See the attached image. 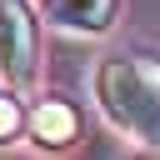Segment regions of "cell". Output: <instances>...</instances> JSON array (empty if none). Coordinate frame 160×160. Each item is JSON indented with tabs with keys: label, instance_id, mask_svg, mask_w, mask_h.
<instances>
[{
	"label": "cell",
	"instance_id": "4",
	"mask_svg": "<svg viewBox=\"0 0 160 160\" xmlns=\"http://www.w3.org/2000/svg\"><path fill=\"white\" fill-rule=\"evenodd\" d=\"M30 135H35V145L45 150H60V145H70L75 140V130H80V110L70 105V100H40L35 110H30Z\"/></svg>",
	"mask_w": 160,
	"mask_h": 160
},
{
	"label": "cell",
	"instance_id": "6",
	"mask_svg": "<svg viewBox=\"0 0 160 160\" xmlns=\"http://www.w3.org/2000/svg\"><path fill=\"white\" fill-rule=\"evenodd\" d=\"M130 160H160V150H155V145H145V150H140V155H130Z\"/></svg>",
	"mask_w": 160,
	"mask_h": 160
},
{
	"label": "cell",
	"instance_id": "2",
	"mask_svg": "<svg viewBox=\"0 0 160 160\" xmlns=\"http://www.w3.org/2000/svg\"><path fill=\"white\" fill-rule=\"evenodd\" d=\"M35 50H40V30H35L30 0H0V75H5V85H15V90L35 85Z\"/></svg>",
	"mask_w": 160,
	"mask_h": 160
},
{
	"label": "cell",
	"instance_id": "1",
	"mask_svg": "<svg viewBox=\"0 0 160 160\" xmlns=\"http://www.w3.org/2000/svg\"><path fill=\"white\" fill-rule=\"evenodd\" d=\"M95 100L115 130L160 150V65L145 55H110L95 70Z\"/></svg>",
	"mask_w": 160,
	"mask_h": 160
},
{
	"label": "cell",
	"instance_id": "5",
	"mask_svg": "<svg viewBox=\"0 0 160 160\" xmlns=\"http://www.w3.org/2000/svg\"><path fill=\"white\" fill-rule=\"evenodd\" d=\"M20 130H25V110H20V100H15V95H0V145H10Z\"/></svg>",
	"mask_w": 160,
	"mask_h": 160
},
{
	"label": "cell",
	"instance_id": "3",
	"mask_svg": "<svg viewBox=\"0 0 160 160\" xmlns=\"http://www.w3.org/2000/svg\"><path fill=\"white\" fill-rule=\"evenodd\" d=\"M45 20L60 25V30H75V35H100L115 25V10L120 0H40Z\"/></svg>",
	"mask_w": 160,
	"mask_h": 160
}]
</instances>
